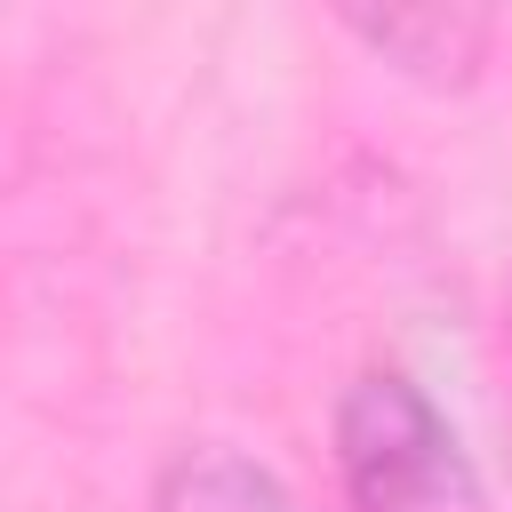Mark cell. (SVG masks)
<instances>
[{"mask_svg": "<svg viewBox=\"0 0 512 512\" xmlns=\"http://www.w3.org/2000/svg\"><path fill=\"white\" fill-rule=\"evenodd\" d=\"M336 480L352 512H488L480 464L440 400L400 368H360L336 400Z\"/></svg>", "mask_w": 512, "mask_h": 512, "instance_id": "6da1fadb", "label": "cell"}, {"mask_svg": "<svg viewBox=\"0 0 512 512\" xmlns=\"http://www.w3.org/2000/svg\"><path fill=\"white\" fill-rule=\"evenodd\" d=\"M344 32L360 48H376L392 72L424 80V88H472L488 48H496V16L464 8V0H416V8H344Z\"/></svg>", "mask_w": 512, "mask_h": 512, "instance_id": "7a4b0ae2", "label": "cell"}, {"mask_svg": "<svg viewBox=\"0 0 512 512\" xmlns=\"http://www.w3.org/2000/svg\"><path fill=\"white\" fill-rule=\"evenodd\" d=\"M152 512H304V504H296V488H288L272 464L208 440V448H184V456L160 472Z\"/></svg>", "mask_w": 512, "mask_h": 512, "instance_id": "3957f363", "label": "cell"}, {"mask_svg": "<svg viewBox=\"0 0 512 512\" xmlns=\"http://www.w3.org/2000/svg\"><path fill=\"white\" fill-rule=\"evenodd\" d=\"M504 352H512V280H504Z\"/></svg>", "mask_w": 512, "mask_h": 512, "instance_id": "277c9868", "label": "cell"}]
</instances>
